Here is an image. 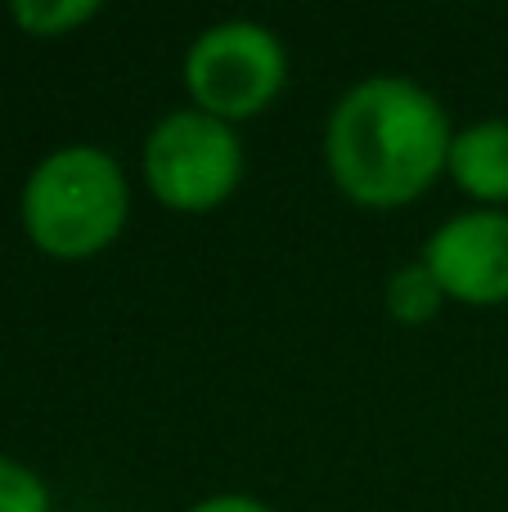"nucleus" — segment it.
<instances>
[{"label": "nucleus", "instance_id": "10", "mask_svg": "<svg viewBox=\"0 0 508 512\" xmlns=\"http://www.w3.org/2000/svg\"><path fill=\"white\" fill-rule=\"evenodd\" d=\"M185 512H275L266 499L243 495V490H225V495H207L198 504H189Z\"/></svg>", "mask_w": 508, "mask_h": 512}, {"label": "nucleus", "instance_id": "9", "mask_svg": "<svg viewBox=\"0 0 508 512\" xmlns=\"http://www.w3.org/2000/svg\"><path fill=\"white\" fill-rule=\"evenodd\" d=\"M0 512H54L50 486L27 463L0 454Z\"/></svg>", "mask_w": 508, "mask_h": 512}, {"label": "nucleus", "instance_id": "2", "mask_svg": "<svg viewBox=\"0 0 508 512\" xmlns=\"http://www.w3.org/2000/svg\"><path fill=\"white\" fill-rule=\"evenodd\" d=\"M131 216V180L99 144H63L32 167L18 221L50 261H95L122 239Z\"/></svg>", "mask_w": 508, "mask_h": 512}, {"label": "nucleus", "instance_id": "4", "mask_svg": "<svg viewBox=\"0 0 508 512\" xmlns=\"http://www.w3.org/2000/svg\"><path fill=\"white\" fill-rule=\"evenodd\" d=\"M144 185L167 212L198 216L230 203L243 185V140L230 122L198 113V108H171L144 135Z\"/></svg>", "mask_w": 508, "mask_h": 512}, {"label": "nucleus", "instance_id": "8", "mask_svg": "<svg viewBox=\"0 0 508 512\" xmlns=\"http://www.w3.org/2000/svg\"><path fill=\"white\" fill-rule=\"evenodd\" d=\"M9 18H14L27 36L54 41V36H72L86 23H95L99 0H14V5H9Z\"/></svg>", "mask_w": 508, "mask_h": 512}, {"label": "nucleus", "instance_id": "5", "mask_svg": "<svg viewBox=\"0 0 508 512\" xmlns=\"http://www.w3.org/2000/svg\"><path fill=\"white\" fill-rule=\"evenodd\" d=\"M423 265L437 274L446 301L504 306L508 301V212L468 207L441 221L423 243Z\"/></svg>", "mask_w": 508, "mask_h": 512}, {"label": "nucleus", "instance_id": "6", "mask_svg": "<svg viewBox=\"0 0 508 512\" xmlns=\"http://www.w3.org/2000/svg\"><path fill=\"white\" fill-rule=\"evenodd\" d=\"M446 176L459 185V194L477 198V207L508 212V122L504 117H486V122L455 131Z\"/></svg>", "mask_w": 508, "mask_h": 512}, {"label": "nucleus", "instance_id": "1", "mask_svg": "<svg viewBox=\"0 0 508 512\" xmlns=\"http://www.w3.org/2000/svg\"><path fill=\"white\" fill-rule=\"evenodd\" d=\"M450 140V117L428 86L378 72L333 104L324 122V167L342 198L369 212H392L437 185Z\"/></svg>", "mask_w": 508, "mask_h": 512}, {"label": "nucleus", "instance_id": "3", "mask_svg": "<svg viewBox=\"0 0 508 512\" xmlns=\"http://www.w3.org/2000/svg\"><path fill=\"white\" fill-rule=\"evenodd\" d=\"M180 77L189 90V108L216 122L261 117L288 86V50L275 27L257 18H225L189 41Z\"/></svg>", "mask_w": 508, "mask_h": 512}, {"label": "nucleus", "instance_id": "7", "mask_svg": "<svg viewBox=\"0 0 508 512\" xmlns=\"http://www.w3.org/2000/svg\"><path fill=\"white\" fill-rule=\"evenodd\" d=\"M441 306H446V292H441L437 274H432L423 261H410V265H401V270L387 274L383 310H387L392 324L423 328V324H432V319L441 315Z\"/></svg>", "mask_w": 508, "mask_h": 512}]
</instances>
